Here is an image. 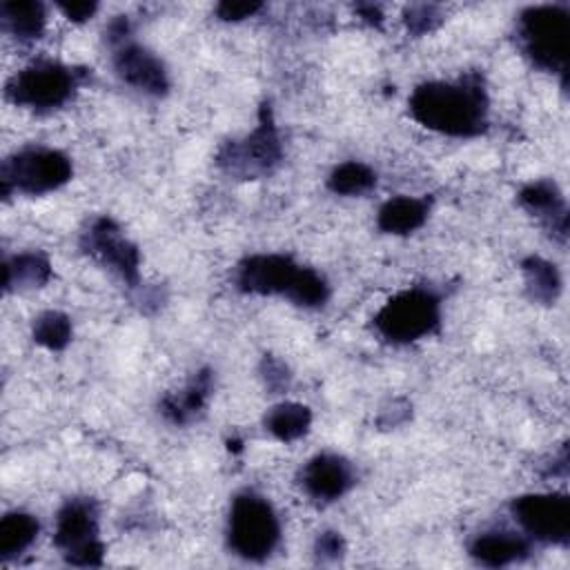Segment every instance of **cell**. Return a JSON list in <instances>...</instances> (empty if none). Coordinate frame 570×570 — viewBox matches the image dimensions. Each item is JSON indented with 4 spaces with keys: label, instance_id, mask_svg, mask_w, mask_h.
<instances>
[{
    "label": "cell",
    "instance_id": "obj_1",
    "mask_svg": "<svg viewBox=\"0 0 570 570\" xmlns=\"http://www.w3.org/2000/svg\"><path fill=\"white\" fill-rule=\"evenodd\" d=\"M410 116L430 131L472 138L485 131L490 100L481 73H463L456 80L421 82L407 100Z\"/></svg>",
    "mask_w": 570,
    "mask_h": 570
},
{
    "label": "cell",
    "instance_id": "obj_2",
    "mask_svg": "<svg viewBox=\"0 0 570 570\" xmlns=\"http://www.w3.org/2000/svg\"><path fill=\"white\" fill-rule=\"evenodd\" d=\"M281 543V519L267 497L243 490L232 499L227 514V546L245 559L261 563L274 554Z\"/></svg>",
    "mask_w": 570,
    "mask_h": 570
},
{
    "label": "cell",
    "instance_id": "obj_3",
    "mask_svg": "<svg viewBox=\"0 0 570 570\" xmlns=\"http://www.w3.org/2000/svg\"><path fill=\"white\" fill-rule=\"evenodd\" d=\"M87 76L89 69L85 67L58 60H36L7 80L4 96L13 105L31 111H53L71 100Z\"/></svg>",
    "mask_w": 570,
    "mask_h": 570
},
{
    "label": "cell",
    "instance_id": "obj_4",
    "mask_svg": "<svg viewBox=\"0 0 570 570\" xmlns=\"http://www.w3.org/2000/svg\"><path fill=\"white\" fill-rule=\"evenodd\" d=\"M570 13L563 4H534L517 18V40L525 58L550 73L568 71Z\"/></svg>",
    "mask_w": 570,
    "mask_h": 570
},
{
    "label": "cell",
    "instance_id": "obj_5",
    "mask_svg": "<svg viewBox=\"0 0 570 570\" xmlns=\"http://www.w3.org/2000/svg\"><path fill=\"white\" fill-rule=\"evenodd\" d=\"M372 325L392 345L421 341L441 327V298L430 287L396 292L376 309Z\"/></svg>",
    "mask_w": 570,
    "mask_h": 570
},
{
    "label": "cell",
    "instance_id": "obj_6",
    "mask_svg": "<svg viewBox=\"0 0 570 570\" xmlns=\"http://www.w3.org/2000/svg\"><path fill=\"white\" fill-rule=\"evenodd\" d=\"M283 158V142L269 102L258 109L256 127L243 136L227 140L218 147L216 165L232 178L256 180L276 169Z\"/></svg>",
    "mask_w": 570,
    "mask_h": 570
},
{
    "label": "cell",
    "instance_id": "obj_7",
    "mask_svg": "<svg viewBox=\"0 0 570 570\" xmlns=\"http://www.w3.org/2000/svg\"><path fill=\"white\" fill-rule=\"evenodd\" d=\"M73 176L71 158L53 147H22L7 156L0 167V191L42 196L60 189Z\"/></svg>",
    "mask_w": 570,
    "mask_h": 570
},
{
    "label": "cell",
    "instance_id": "obj_8",
    "mask_svg": "<svg viewBox=\"0 0 570 570\" xmlns=\"http://www.w3.org/2000/svg\"><path fill=\"white\" fill-rule=\"evenodd\" d=\"M53 546L69 566L98 568L102 566L105 543L100 539L98 505L94 499H67L56 512Z\"/></svg>",
    "mask_w": 570,
    "mask_h": 570
},
{
    "label": "cell",
    "instance_id": "obj_9",
    "mask_svg": "<svg viewBox=\"0 0 570 570\" xmlns=\"http://www.w3.org/2000/svg\"><path fill=\"white\" fill-rule=\"evenodd\" d=\"M510 512L530 541L548 546H566L570 541V499L566 492L514 497Z\"/></svg>",
    "mask_w": 570,
    "mask_h": 570
},
{
    "label": "cell",
    "instance_id": "obj_10",
    "mask_svg": "<svg viewBox=\"0 0 570 570\" xmlns=\"http://www.w3.org/2000/svg\"><path fill=\"white\" fill-rule=\"evenodd\" d=\"M80 247L94 261L111 269L127 287L140 285V252L109 216L94 218L80 236Z\"/></svg>",
    "mask_w": 570,
    "mask_h": 570
},
{
    "label": "cell",
    "instance_id": "obj_11",
    "mask_svg": "<svg viewBox=\"0 0 570 570\" xmlns=\"http://www.w3.org/2000/svg\"><path fill=\"white\" fill-rule=\"evenodd\" d=\"M303 265L285 254H252L236 265L234 285L243 294L287 298Z\"/></svg>",
    "mask_w": 570,
    "mask_h": 570
},
{
    "label": "cell",
    "instance_id": "obj_12",
    "mask_svg": "<svg viewBox=\"0 0 570 570\" xmlns=\"http://www.w3.org/2000/svg\"><path fill=\"white\" fill-rule=\"evenodd\" d=\"M111 65L116 76L136 91L156 98L169 91V73L165 62L131 38L111 47Z\"/></svg>",
    "mask_w": 570,
    "mask_h": 570
},
{
    "label": "cell",
    "instance_id": "obj_13",
    "mask_svg": "<svg viewBox=\"0 0 570 570\" xmlns=\"http://www.w3.org/2000/svg\"><path fill=\"white\" fill-rule=\"evenodd\" d=\"M354 481V465L345 456L334 452H321L312 456L301 470L303 492L318 503L338 501L343 494L350 492Z\"/></svg>",
    "mask_w": 570,
    "mask_h": 570
},
{
    "label": "cell",
    "instance_id": "obj_14",
    "mask_svg": "<svg viewBox=\"0 0 570 570\" xmlns=\"http://www.w3.org/2000/svg\"><path fill=\"white\" fill-rule=\"evenodd\" d=\"M532 550V541L517 530L508 528H494V530H483L479 532L470 543H468V554L488 568H503L519 563L528 559Z\"/></svg>",
    "mask_w": 570,
    "mask_h": 570
},
{
    "label": "cell",
    "instance_id": "obj_15",
    "mask_svg": "<svg viewBox=\"0 0 570 570\" xmlns=\"http://www.w3.org/2000/svg\"><path fill=\"white\" fill-rule=\"evenodd\" d=\"M519 205L537 216L548 229L550 234L566 243L568 238V207H566V198L561 194V189L557 187L554 180H534L530 185H525L519 191Z\"/></svg>",
    "mask_w": 570,
    "mask_h": 570
},
{
    "label": "cell",
    "instance_id": "obj_16",
    "mask_svg": "<svg viewBox=\"0 0 570 570\" xmlns=\"http://www.w3.org/2000/svg\"><path fill=\"white\" fill-rule=\"evenodd\" d=\"M212 387H214L212 370L200 367L178 392H169L163 396L160 401L163 416L174 425H185L194 421L205 410Z\"/></svg>",
    "mask_w": 570,
    "mask_h": 570
},
{
    "label": "cell",
    "instance_id": "obj_17",
    "mask_svg": "<svg viewBox=\"0 0 570 570\" xmlns=\"http://www.w3.org/2000/svg\"><path fill=\"white\" fill-rule=\"evenodd\" d=\"M0 27L18 42L40 40L47 27V9L36 0H7L0 4Z\"/></svg>",
    "mask_w": 570,
    "mask_h": 570
},
{
    "label": "cell",
    "instance_id": "obj_18",
    "mask_svg": "<svg viewBox=\"0 0 570 570\" xmlns=\"http://www.w3.org/2000/svg\"><path fill=\"white\" fill-rule=\"evenodd\" d=\"M430 214L428 198L416 196H394L385 200L376 214V227L383 234L405 236L423 227Z\"/></svg>",
    "mask_w": 570,
    "mask_h": 570
},
{
    "label": "cell",
    "instance_id": "obj_19",
    "mask_svg": "<svg viewBox=\"0 0 570 570\" xmlns=\"http://www.w3.org/2000/svg\"><path fill=\"white\" fill-rule=\"evenodd\" d=\"M51 278V263L42 252H20L4 258L2 285L4 292H22L42 287Z\"/></svg>",
    "mask_w": 570,
    "mask_h": 570
},
{
    "label": "cell",
    "instance_id": "obj_20",
    "mask_svg": "<svg viewBox=\"0 0 570 570\" xmlns=\"http://www.w3.org/2000/svg\"><path fill=\"white\" fill-rule=\"evenodd\" d=\"M40 523L31 512L11 510L0 519V559H18L38 539Z\"/></svg>",
    "mask_w": 570,
    "mask_h": 570
},
{
    "label": "cell",
    "instance_id": "obj_21",
    "mask_svg": "<svg viewBox=\"0 0 570 570\" xmlns=\"http://www.w3.org/2000/svg\"><path fill=\"white\" fill-rule=\"evenodd\" d=\"M263 423L272 436H276L283 443H292L309 432L312 410L296 401H283L267 410Z\"/></svg>",
    "mask_w": 570,
    "mask_h": 570
},
{
    "label": "cell",
    "instance_id": "obj_22",
    "mask_svg": "<svg viewBox=\"0 0 570 570\" xmlns=\"http://www.w3.org/2000/svg\"><path fill=\"white\" fill-rule=\"evenodd\" d=\"M521 274L525 292L534 303L554 305L561 294V274L554 263L541 256H528L521 261Z\"/></svg>",
    "mask_w": 570,
    "mask_h": 570
},
{
    "label": "cell",
    "instance_id": "obj_23",
    "mask_svg": "<svg viewBox=\"0 0 570 570\" xmlns=\"http://www.w3.org/2000/svg\"><path fill=\"white\" fill-rule=\"evenodd\" d=\"M327 187L338 196H365L376 187V171L365 163L345 160L330 171Z\"/></svg>",
    "mask_w": 570,
    "mask_h": 570
},
{
    "label": "cell",
    "instance_id": "obj_24",
    "mask_svg": "<svg viewBox=\"0 0 570 570\" xmlns=\"http://www.w3.org/2000/svg\"><path fill=\"white\" fill-rule=\"evenodd\" d=\"M71 334H73L71 318L58 309H47V312L38 314L31 325L33 341L51 352L65 350L71 341Z\"/></svg>",
    "mask_w": 570,
    "mask_h": 570
},
{
    "label": "cell",
    "instance_id": "obj_25",
    "mask_svg": "<svg viewBox=\"0 0 570 570\" xmlns=\"http://www.w3.org/2000/svg\"><path fill=\"white\" fill-rule=\"evenodd\" d=\"M403 20L407 24V31L414 36H423L430 33L432 29L439 27V22L443 20V13L436 4H410L403 13Z\"/></svg>",
    "mask_w": 570,
    "mask_h": 570
},
{
    "label": "cell",
    "instance_id": "obj_26",
    "mask_svg": "<svg viewBox=\"0 0 570 570\" xmlns=\"http://www.w3.org/2000/svg\"><path fill=\"white\" fill-rule=\"evenodd\" d=\"M261 379H263L265 387L272 394H278V392H285L289 387L292 374H289L287 365L281 358H276L272 354H265L263 361H261Z\"/></svg>",
    "mask_w": 570,
    "mask_h": 570
},
{
    "label": "cell",
    "instance_id": "obj_27",
    "mask_svg": "<svg viewBox=\"0 0 570 570\" xmlns=\"http://www.w3.org/2000/svg\"><path fill=\"white\" fill-rule=\"evenodd\" d=\"M314 554L318 561H338L345 554V539L336 530H323L314 541Z\"/></svg>",
    "mask_w": 570,
    "mask_h": 570
},
{
    "label": "cell",
    "instance_id": "obj_28",
    "mask_svg": "<svg viewBox=\"0 0 570 570\" xmlns=\"http://www.w3.org/2000/svg\"><path fill=\"white\" fill-rule=\"evenodd\" d=\"M261 2H236V0H223L216 4V16L225 22H238L245 18H252L261 11Z\"/></svg>",
    "mask_w": 570,
    "mask_h": 570
},
{
    "label": "cell",
    "instance_id": "obj_29",
    "mask_svg": "<svg viewBox=\"0 0 570 570\" xmlns=\"http://www.w3.org/2000/svg\"><path fill=\"white\" fill-rule=\"evenodd\" d=\"M58 9L71 22H85L98 11V2H58Z\"/></svg>",
    "mask_w": 570,
    "mask_h": 570
},
{
    "label": "cell",
    "instance_id": "obj_30",
    "mask_svg": "<svg viewBox=\"0 0 570 570\" xmlns=\"http://www.w3.org/2000/svg\"><path fill=\"white\" fill-rule=\"evenodd\" d=\"M356 13L361 16V20H365L372 27H381L383 24V11L379 4H358Z\"/></svg>",
    "mask_w": 570,
    "mask_h": 570
}]
</instances>
